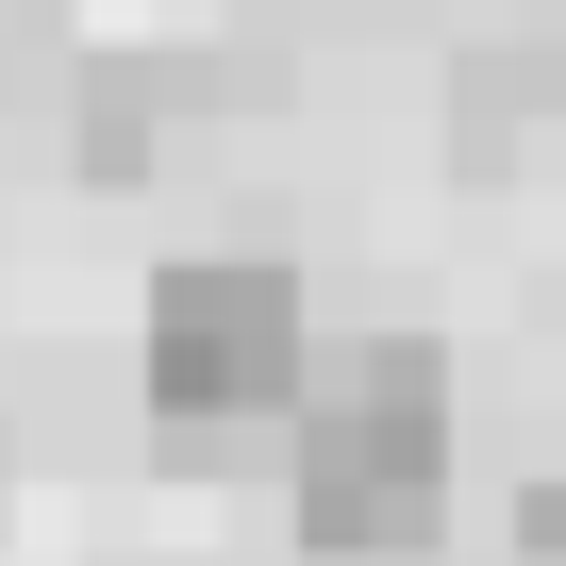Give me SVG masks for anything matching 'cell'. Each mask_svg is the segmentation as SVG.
<instances>
[{
    "mask_svg": "<svg viewBox=\"0 0 566 566\" xmlns=\"http://www.w3.org/2000/svg\"><path fill=\"white\" fill-rule=\"evenodd\" d=\"M283 433H301L283 500H301V549L317 566H417L450 533V367L417 334L317 350V384H301Z\"/></svg>",
    "mask_w": 566,
    "mask_h": 566,
    "instance_id": "1",
    "label": "cell"
},
{
    "mask_svg": "<svg viewBox=\"0 0 566 566\" xmlns=\"http://www.w3.org/2000/svg\"><path fill=\"white\" fill-rule=\"evenodd\" d=\"M134 384H150L167 450H217V433H266V417H301V384H317L301 266H266V250H184V266H150Z\"/></svg>",
    "mask_w": 566,
    "mask_h": 566,
    "instance_id": "2",
    "label": "cell"
},
{
    "mask_svg": "<svg viewBox=\"0 0 566 566\" xmlns=\"http://www.w3.org/2000/svg\"><path fill=\"white\" fill-rule=\"evenodd\" d=\"M549 101H566V51H516V67H467L450 117H467V150H500V117H549Z\"/></svg>",
    "mask_w": 566,
    "mask_h": 566,
    "instance_id": "3",
    "label": "cell"
},
{
    "mask_svg": "<svg viewBox=\"0 0 566 566\" xmlns=\"http://www.w3.org/2000/svg\"><path fill=\"white\" fill-rule=\"evenodd\" d=\"M84 167H101V184L150 167V101H134V84H84Z\"/></svg>",
    "mask_w": 566,
    "mask_h": 566,
    "instance_id": "4",
    "label": "cell"
},
{
    "mask_svg": "<svg viewBox=\"0 0 566 566\" xmlns=\"http://www.w3.org/2000/svg\"><path fill=\"white\" fill-rule=\"evenodd\" d=\"M516 549H533V566H566V483H533V500H516Z\"/></svg>",
    "mask_w": 566,
    "mask_h": 566,
    "instance_id": "5",
    "label": "cell"
}]
</instances>
